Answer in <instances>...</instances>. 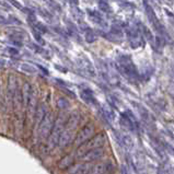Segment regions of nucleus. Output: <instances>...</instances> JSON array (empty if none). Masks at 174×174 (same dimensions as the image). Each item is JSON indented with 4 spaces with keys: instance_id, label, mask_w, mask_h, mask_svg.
Segmentation results:
<instances>
[{
    "instance_id": "obj_1",
    "label": "nucleus",
    "mask_w": 174,
    "mask_h": 174,
    "mask_svg": "<svg viewBox=\"0 0 174 174\" xmlns=\"http://www.w3.org/2000/svg\"><path fill=\"white\" fill-rule=\"evenodd\" d=\"M106 140H107V137L104 132H100V134L97 135H94V136L91 137L89 140H87L85 144H80L79 148H78L77 151H76L75 156L81 158L83 154L91 151V150L97 149V148H102L105 144V142H106Z\"/></svg>"
},
{
    "instance_id": "obj_2",
    "label": "nucleus",
    "mask_w": 174,
    "mask_h": 174,
    "mask_svg": "<svg viewBox=\"0 0 174 174\" xmlns=\"http://www.w3.org/2000/svg\"><path fill=\"white\" fill-rule=\"evenodd\" d=\"M65 123H66V117L65 114H59L57 116V118L55 120L54 125H53L52 132L48 135L47 137V147L49 150L54 149L58 144V140H59L60 134L64 130V127H65Z\"/></svg>"
},
{
    "instance_id": "obj_3",
    "label": "nucleus",
    "mask_w": 174,
    "mask_h": 174,
    "mask_svg": "<svg viewBox=\"0 0 174 174\" xmlns=\"http://www.w3.org/2000/svg\"><path fill=\"white\" fill-rule=\"evenodd\" d=\"M117 68H118L121 73L125 76L127 79L132 81V80H136L138 78V72H137L136 67L132 64L129 56H122V57L118 58Z\"/></svg>"
},
{
    "instance_id": "obj_4",
    "label": "nucleus",
    "mask_w": 174,
    "mask_h": 174,
    "mask_svg": "<svg viewBox=\"0 0 174 174\" xmlns=\"http://www.w3.org/2000/svg\"><path fill=\"white\" fill-rule=\"evenodd\" d=\"M54 115L52 112L46 113L45 117L43 118V121L41 122V124L38 125V138L40 140H45L47 139L48 135L50 134L53 128V125H54Z\"/></svg>"
},
{
    "instance_id": "obj_5",
    "label": "nucleus",
    "mask_w": 174,
    "mask_h": 174,
    "mask_svg": "<svg viewBox=\"0 0 174 174\" xmlns=\"http://www.w3.org/2000/svg\"><path fill=\"white\" fill-rule=\"evenodd\" d=\"M94 132H95V126L92 123H89V124L85 125L78 132L77 136L75 138V144L76 146H80V144H85L91 137L94 136Z\"/></svg>"
},
{
    "instance_id": "obj_6",
    "label": "nucleus",
    "mask_w": 174,
    "mask_h": 174,
    "mask_svg": "<svg viewBox=\"0 0 174 174\" xmlns=\"http://www.w3.org/2000/svg\"><path fill=\"white\" fill-rule=\"evenodd\" d=\"M92 164L89 162H79L73 163L67 169V174H89Z\"/></svg>"
},
{
    "instance_id": "obj_7",
    "label": "nucleus",
    "mask_w": 174,
    "mask_h": 174,
    "mask_svg": "<svg viewBox=\"0 0 174 174\" xmlns=\"http://www.w3.org/2000/svg\"><path fill=\"white\" fill-rule=\"evenodd\" d=\"M114 136L117 141H118V144H120L124 149L126 150L132 149V147H134V141H132V137H130L129 135H127L126 132H115Z\"/></svg>"
},
{
    "instance_id": "obj_8",
    "label": "nucleus",
    "mask_w": 174,
    "mask_h": 174,
    "mask_svg": "<svg viewBox=\"0 0 174 174\" xmlns=\"http://www.w3.org/2000/svg\"><path fill=\"white\" fill-rule=\"evenodd\" d=\"M80 121H81V114H80L79 112H77V111H76V112H72L71 114L69 115V117H68V120L66 121L64 129L75 132L76 128L79 126Z\"/></svg>"
},
{
    "instance_id": "obj_9",
    "label": "nucleus",
    "mask_w": 174,
    "mask_h": 174,
    "mask_svg": "<svg viewBox=\"0 0 174 174\" xmlns=\"http://www.w3.org/2000/svg\"><path fill=\"white\" fill-rule=\"evenodd\" d=\"M104 154H105V150L103 149L102 147V148H97V149H94V150H91V151L85 153L81 157V159L83 162H89V163H91V162L101 159Z\"/></svg>"
},
{
    "instance_id": "obj_10",
    "label": "nucleus",
    "mask_w": 174,
    "mask_h": 174,
    "mask_svg": "<svg viewBox=\"0 0 174 174\" xmlns=\"http://www.w3.org/2000/svg\"><path fill=\"white\" fill-rule=\"evenodd\" d=\"M38 93L35 92L34 90H32V93H31L30 100H29V103H27L26 111H27V118L30 121H33L34 118L35 112H36V109H38Z\"/></svg>"
},
{
    "instance_id": "obj_11",
    "label": "nucleus",
    "mask_w": 174,
    "mask_h": 174,
    "mask_svg": "<svg viewBox=\"0 0 174 174\" xmlns=\"http://www.w3.org/2000/svg\"><path fill=\"white\" fill-rule=\"evenodd\" d=\"M18 89V81L14 75H10L8 78V85H7V101L12 103L13 95Z\"/></svg>"
},
{
    "instance_id": "obj_12",
    "label": "nucleus",
    "mask_w": 174,
    "mask_h": 174,
    "mask_svg": "<svg viewBox=\"0 0 174 174\" xmlns=\"http://www.w3.org/2000/svg\"><path fill=\"white\" fill-rule=\"evenodd\" d=\"M112 170V165L109 162H100L91 167L89 174H106Z\"/></svg>"
},
{
    "instance_id": "obj_13",
    "label": "nucleus",
    "mask_w": 174,
    "mask_h": 174,
    "mask_svg": "<svg viewBox=\"0 0 174 174\" xmlns=\"http://www.w3.org/2000/svg\"><path fill=\"white\" fill-rule=\"evenodd\" d=\"M121 123L124 125V127L126 129L129 130H136L137 127V122L135 121V118L132 116L129 112L123 113L122 116H121Z\"/></svg>"
},
{
    "instance_id": "obj_14",
    "label": "nucleus",
    "mask_w": 174,
    "mask_h": 174,
    "mask_svg": "<svg viewBox=\"0 0 174 174\" xmlns=\"http://www.w3.org/2000/svg\"><path fill=\"white\" fill-rule=\"evenodd\" d=\"M47 113V109H46V105L44 103H41L40 105L38 106L36 109V112H35V115H34V118H33V128H36L38 127V125L41 124V122L43 121V118L45 117Z\"/></svg>"
},
{
    "instance_id": "obj_15",
    "label": "nucleus",
    "mask_w": 174,
    "mask_h": 174,
    "mask_svg": "<svg viewBox=\"0 0 174 174\" xmlns=\"http://www.w3.org/2000/svg\"><path fill=\"white\" fill-rule=\"evenodd\" d=\"M72 136H73V132L71 130H67V129H64L62 132L60 134L59 137V140H58V147L64 149L66 148L67 146H69L72 141Z\"/></svg>"
},
{
    "instance_id": "obj_16",
    "label": "nucleus",
    "mask_w": 174,
    "mask_h": 174,
    "mask_svg": "<svg viewBox=\"0 0 174 174\" xmlns=\"http://www.w3.org/2000/svg\"><path fill=\"white\" fill-rule=\"evenodd\" d=\"M75 159H76V156L75 153H67L65 154L61 159L58 161L57 163V167L59 170H67L69 167H71L73 162H75Z\"/></svg>"
},
{
    "instance_id": "obj_17",
    "label": "nucleus",
    "mask_w": 174,
    "mask_h": 174,
    "mask_svg": "<svg viewBox=\"0 0 174 174\" xmlns=\"http://www.w3.org/2000/svg\"><path fill=\"white\" fill-rule=\"evenodd\" d=\"M32 87H31L30 83L25 82L24 85H22V89H21V100H22V107L23 109H26L27 103H29V100H30L31 93H32Z\"/></svg>"
},
{
    "instance_id": "obj_18",
    "label": "nucleus",
    "mask_w": 174,
    "mask_h": 174,
    "mask_svg": "<svg viewBox=\"0 0 174 174\" xmlns=\"http://www.w3.org/2000/svg\"><path fill=\"white\" fill-rule=\"evenodd\" d=\"M80 97L83 101L88 103V104H97V100H95L93 92L90 89H83L80 92Z\"/></svg>"
},
{
    "instance_id": "obj_19",
    "label": "nucleus",
    "mask_w": 174,
    "mask_h": 174,
    "mask_svg": "<svg viewBox=\"0 0 174 174\" xmlns=\"http://www.w3.org/2000/svg\"><path fill=\"white\" fill-rule=\"evenodd\" d=\"M101 112H102V115L104 116V118L107 121V122H113L115 118V114H114V111L109 104H103L101 106Z\"/></svg>"
},
{
    "instance_id": "obj_20",
    "label": "nucleus",
    "mask_w": 174,
    "mask_h": 174,
    "mask_svg": "<svg viewBox=\"0 0 174 174\" xmlns=\"http://www.w3.org/2000/svg\"><path fill=\"white\" fill-rule=\"evenodd\" d=\"M136 107L138 109V111H139L140 116H141L142 120H144V122L149 123L150 120H151V115H150V113L148 112V109H146L142 105H139V104H137Z\"/></svg>"
},
{
    "instance_id": "obj_21",
    "label": "nucleus",
    "mask_w": 174,
    "mask_h": 174,
    "mask_svg": "<svg viewBox=\"0 0 174 174\" xmlns=\"http://www.w3.org/2000/svg\"><path fill=\"white\" fill-rule=\"evenodd\" d=\"M69 101H68L66 97H58L56 99V106L58 107L59 109H67L69 107Z\"/></svg>"
},
{
    "instance_id": "obj_22",
    "label": "nucleus",
    "mask_w": 174,
    "mask_h": 174,
    "mask_svg": "<svg viewBox=\"0 0 174 174\" xmlns=\"http://www.w3.org/2000/svg\"><path fill=\"white\" fill-rule=\"evenodd\" d=\"M85 41H87L88 43H93L97 41V35L90 30V29L87 30V33H85Z\"/></svg>"
},
{
    "instance_id": "obj_23",
    "label": "nucleus",
    "mask_w": 174,
    "mask_h": 174,
    "mask_svg": "<svg viewBox=\"0 0 174 174\" xmlns=\"http://www.w3.org/2000/svg\"><path fill=\"white\" fill-rule=\"evenodd\" d=\"M99 8L104 12H109L111 11V7L106 2V0H99Z\"/></svg>"
},
{
    "instance_id": "obj_24",
    "label": "nucleus",
    "mask_w": 174,
    "mask_h": 174,
    "mask_svg": "<svg viewBox=\"0 0 174 174\" xmlns=\"http://www.w3.org/2000/svg\"><path fill=\"white\" fill-rule=\"evenodd\" d=\"M142 30H144V38H147L149 42H153L154 41V38H153V35H152V33H151V31L148 29L147 26H142Z\"/></svg>"
},
{
    "instance_id": "obj_25",
    "label": "nucleus",
    "mask_w": 174,
    "mask_h": 174,
    "mask_svg": "<svg viewBox=\"0 0 174 174\" xmlns=\"http://www.w3.org/2000/svg\"><path fill=\"white\" fill-rule=\"evenodd\" d=\"M21 69H22L23 71H25V72H30V73H34V72L36 71V69H35L33 66L27 65V64H23V65L21 66Z\"/></svg>"
},
{
    "instance_id": "obj_26",
    "label": "nucleus",
    "mask_w": 174,
    "mask_h": 174,
    "mask_svg": "<svg viewBox=\"0 0 174 174\" xmlns=\"http://www.w3.org/2000/svg\"><path fill=\"white\" fill-rule=\"evenodd\" d=\"M111 34L112 35H114L115 38H116V36H122V30H121L120 27L117 26V25H113L112 26V29H111Z\"/></svg>"
},
{
    "instance_id": "obj_27",
    "label": "nucleus",
    "mask_w": 174,
    "mask_h": 174,
    "mask_svg": "<svg viewBox=\"0 0 174 174\" xmlns=\"http://www.w3.org/2000/svg\"><path fill=\"white\" fill-rule=\"evenodd\" d=\"M35 27H36V29H38V31H40V32H42V33H47V27L45 26L44 24H43V23H41V22H36L35 23Z\"/></svg>"
},
{
    "instance_id": "obj_28",
    "label": "nucleus",
    "mask_w": 174,
    "mask_h": 174,
    "mask_svg": "<svg viewBox=\"0 0 174 174\" xmlns=\"http://www.w3.org/2000/svg\"><path fill=\"white\" fill-rule=\"evenodd\" d=\"M27 22L30 23L31 25L35 24V23H36V17H35L34 14H30L27 17Z\"/></svg>"
},
{
    "instance_id": "obj_29",
    "label": "nucleus",
    "mask_w": 174,
    "mask_h": 174,
    "mask_svg": "<svg viewBox=\"0 0 174 174\" xmlns=\"http://www.w3.org/2000/svg\"><path fill=\"white\" fill-rule=\"evenodd\" d=\"M34 38H35V40L38 41V43H41V44H44V41H43V38H41L40 33L36 32V31H34Z\"/></svg>"
},
{
    "instance_id": "obj_30",
    "label": "nucleus",
    "mask_w": 174,
    "mask_h": 174,
    "mask_svg": "<svg viewBox=\"0 0 174 174\" xmlns=\"http://www.w3.org/2000/svg\"><path fill=\"white\" fill-rule=\"evenodd\" d=\"M49 5L52 6V7H55V9L57 11H61V9H60V6L58 5L56 1H53V0H49Z\"/></svg>"
},
{
    "instance_id": "obj_31",
    "label": "nucleus",
    "mask_w": 174,
    "mask_h": 174,
    "mask_svg": "<svg viewBox=\"0 0 174 174\" xmlns=\"http://www.w3.org/2000/svg\"><path fill=\"white\" fill-rule=\"evenodd\" d=\"M9 2L11 3V5H13L15 8H18V9H22V6H21V3H19L18 1H15V0H9Z\"/></svg>"
},
{
    "instance_id": "obj_32",
    "label": "nucleus",
    "mask_w": 174,
    "mask_h": 174,
    "mask_svg": "<svg viewBox=\"0 0 174 174\" xmlns=\"http://www.w3.org/2000/svg\"><path fill=\"white\" fill-rule=\"evenodd\" d=\"M9 22H14V23H17V24H21V21L18 20V19H15L14 17H10V19H9Z\"/></svg>"
},
{
    "instance_id": "obj_33",
    "label": "nucleus",
    "mask_w": 174,
    "mask_h": 174,
    "mask_svg": "<svg viewBox=\"0 0 174 174\" xmlns=\"http://www.w3.org/2000/svg\"><path fill=\"white\" fill-rule=\"evenodd\" d=\"M9 23V21L7 20V19H5L3 17H1L0 15V24H8Z\"/></svg>"
},
{
    "instance_id": "obj_34",
    "label": "nucleus",
    "mask_w": 174,
    "mask_h": 174,
    "mask_svg": "<svg viewBox=\"0 0 174 174\" xmlns=\"http://www.w3.org/2000/svg\"><path fill=\"white\" fill-rule=\"evenodd\" d=\"M8 52L10 53L11 55H18V54H19V52H18L15 48H9V49H8Z\"/></svg>"
},
{
    "instance_id": "obj_35",
    "label": "nucleus",
    "mask_w": 174,
    "mask_h": 174,
    "mask_svg": "<svg viewBox=\"0 0 174 174\" xmlns=\"http://www.w3.org/2000/svg\"><path fill=\"white\" fill-rule=\"evenodd\" d=\"M122 174H128V173H127V169H126V167H124V165H123V167H122Z\"/></svg>"
},
{
    "instance_id": "obj_36",
    "label": "nucleus",
    "mask_w": 174,
    "mask_h": 174,
    "mask_svg": "<svg viewBox=\"0 0 174 174\" xmlns=\"http://www.w3.org/2000/svg\"><path fill=\"white\" fill-rule=\"evenodd\" d=\"M167 13H168V14H169V15H171V17H173V14H172L171 12H169V11H168V10H167Z\"/></svg>"
},
{
    "instance_id": "obj_37",
    "label": "nucleus",
    "mask_w": 174,
    "mask_h": 174,
    "mask_svg": "<svg viewBox=\"0 0 174 174\" xmlns=\"http://www.w3.org/2000/svg\"><path fill=\"white\" fill-rule=\"evenodd\" d=\"M72 2H75V3H78V0H72Z\"/></svg>"
},
{
    "instance_id": "obj_38",
    "label": "nucleus",
    "mask_w": 174,
    "mask_h": 174,
    "mask_svg": "<svg viewBox=\"0 0 174 174\" xmlns=\"http://www.w3.org/2000/svg\"><path fill=\"white\" fill-rule=\"evenodd\" d=\"M0 91H1V85H0Z\"/></svg>"
}]
</instances>
